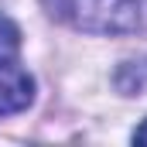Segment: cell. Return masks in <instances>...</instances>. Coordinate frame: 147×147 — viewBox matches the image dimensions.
<instances>
[{"label": "cell", "mask_w": 147, "mask_h": 147, "mask_svg": "<svg viewBox=\"0 0 147 147\" xmlns=\"http://www.w3.org/2000/svg\"><path fill=\"white\" fill-rule=\"evenodd\" d=\"M45 7L89 34H127L140 24V0H45Z\"/></svg>", "instance_id": "cell-1"}, {"label": "cell", "mask_w": 147, "mask_h": 147, "mask_svg": "<svg viewBox=\"0 0 147 147\" xmlns=\"http://www.w3.org/2000/svg\"><path fill=\"white\" fill-rule=\"evenodd\" d=\"M34 99V79L14 62H0V116L21 113Z\"/></svg>", "instance_id": "cell-2"}, {"label": "cell", "mask_w": 147, "mask_h": 147, "mask_svg": "<svg viewBox=\"0 0 147 147\" xmlns=\"http://www.w3.org/2000/svg\"><path fill=\"white\" fill-rule=\"evenodd\" d=\"M17 51H21V31L7 17H0V62H14Z\"/></svg>", "instance_id": "cell-4"}, {"label": "cell", "mask_w": 147, "mask_h": 147, "mask_svg": "<svg viewBox=\"0 0 147 147\" xmlns=\"http://www.w3.org/2000/svg\"><path fill=\"white\" fill-rule=\"evenodd\" d=\"M134 140H137V144H147V120L140 123V127H137V134H134Z\"/></svg>", "instance_id": "cell-5"}, {"label": "cell", "mask_w": 147, "mask_h": 147, "mask_svg": "<svg viewBox=\"0 0 147 147\" xmlns=\"http://www.w3.org/2000/svg\"><path fill=\"white\" fill-rule=\"evenodd\" d=\"M116 86L120 92H147V58L140 62H123L120 72H116Z\"/></svg>", "instance_id": "cell-3"}]
</instances>
